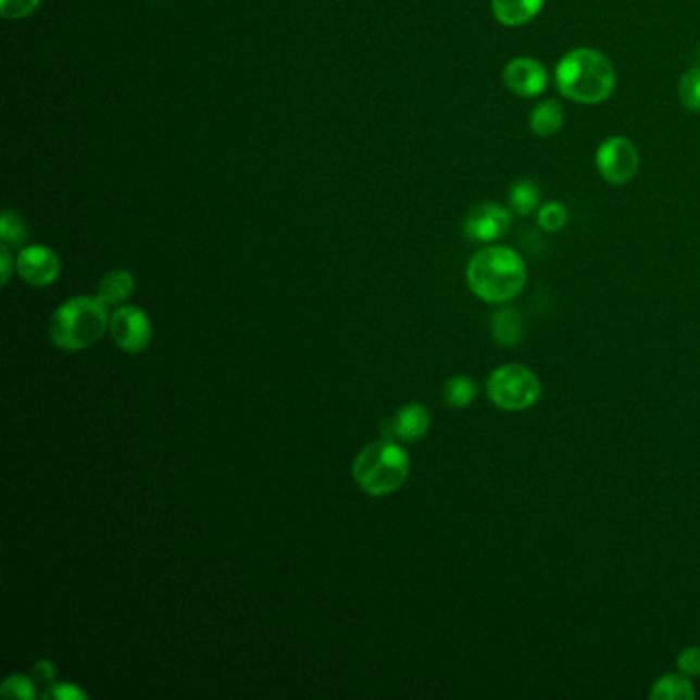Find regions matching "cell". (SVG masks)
Instances as JSON below:
<instances>
[{"mask_svg": "<svg viewBox=\"0 0 700 700\" xmlns=\"http://www.w3.org/2000/svg\"><path fill=\"white\" fill-rule=\"evenodd\" d=\"M466 282L480 300L503 304L524 290L526 263L512 247H485L468 261Z\"/></svg>", "mask_w": 700, "mask_h": 700, "instance_id": "1", "label": "cell"}, {"mask_svg": "<svg viewBox=\"0 0 700 700\" xmlns=\"http://www.w3.org/2000/svg\"><path fill=\"white\" fill-rule=\"evenodd\" d=\"M554 83L563 97L582 105L604 103L616 87V71L607 55L577 48L563 55L554 68Z\"/></svg>", "mask_w": 700, "mask_h": 700, "instance_id": "2", "label": "cell"}, {"mask_svg": "<svg viewBox=\"0 0 700 700\" xmlns=\"http://www.w3.org/2000/svg\"><path fill=\"white\" fill-rule=\"evenodd\" d=\"M110 307L99 296H76L50 318V339L60 350H87L110 329Z\"/></svg>", "mask_w": 700, "mask_h": 700, "instance_id": "3", "label": "cell"}, {"mask_svg": "<svg viewBox=\"0 0 700 700\" xmlns=\"http://www.w3.org/2000/svg\"><path fill=\"white\" fill-rule=\"evenodd\" d=\"M411 462L405 450L392 440L366 446L353 462V479L368 496H390L403 487Z\"/></svg>", "mask_w": 700, "mask_h": 700, "instance_id": "4", "label": "cell"}, {"mask_svg": "<svg viewBox=\"0 0 700 700\" xmlns=\"http://www.w3.org/2000/svg\"><path fill=\"white\" fill-rule=\"evenodd\" d=\"M487 392L493 405L503 411H524L540 399V380L535 372L522 364H505L493 370L487 380Z\"/></svg>", "mask_w": 700, "mask_h": 700, "instance_id": "5", "label": "cell"}, {"mask_svg": "<svg viewBox=\"0 0 700 700\" xmlns=\"http://www.w3.org/2000/svg\"><path fill=\"white\" fill-rule=\"evenodd\" d=\"M639 163L641 161L637 147L623 136L607 138L596 152V166L600 175L612 185H625L635 179Z\"/></svg>", "mask_w": 700, "mask_h": 700, "instance_id": "6", "label": "cell"}, {"mask_svg": "<svg viewBox=\"0 0 700 700\" xmlns=\"http://www.w3.org/2000/svg\"><path fill=\"white\" fill-rule=\"evenodd\" d=\"M113 341L128 353H142L150 346L152 325L145 311L138 307H120L110 316Z\"/></svg>", "mask_w": 700, "mask_h": 700, "instance_id": "7", "label": "cell"}, {"mask_svg": "<svg viewBox=\"0 0 700 700\" xmlns=\"http://www.w3.org/2000/svg\"><path fill=\"white\" fill-rule=\"evenodd\" d=\"M512 226V212L499 203H480L464 218V235L475 242L501 239Z\"/></svg>", "mask_w": 700, "mask_h": 700, "instance_id": "8", "label": "cell"}, {"mask_svg": "<svg viewBox=\"0 0 700 700\" xmlns=\"http://www.w3.org/2000/svg\"><path fill=\"white\" fill-rule=\"evenodd\" d=\"M15 265H17L18 276L36 288H46L54 284L60 276V259L52 249L43 245L25 247L15 259Z\"/></svg>", "mask_w": 700, "mask_h": 700, "instance_id": "9", "label": "cell"}, {"mask_svg": "<svg viewBox=\"0 0 700 700\" xmlns=\"http://www.w3.org/2000/svg\"><path fill=\"white\" fill-rule=\"evenodd\" d=\"M503 85L517 97H538L549 87V73L535 58H516L503 68Z\"/></svg>", "mask_w": 700, "mask_h": 700, "instance_id": "10", "label": "cell"}, {"mask_svg": "<svg viewBox=\"0 0 700 700\" xmlns=\"http://www.w3.org/2000/svg\"><path fill=\"white\" fill-rule=\"evenodd\" d=\"M429 429V413L420 403H409L401 407L390 422V434L401 438L403 442H417L422 440Z\"/></svg>", "mask_w": 700, "mask_h": 700, "instance_id": "11", "label": "cell"}, {"mask_svg": "<svg viewBox=\"0 0 700 700\" xmlns=\"http://www.w3.org/2000/svg\"><path fill=\"white\" fill-rule=\"evenodd\" d=\"M545 0H491L493 15L501 25L522 27L540 13Z\"/></svg>", "mask_w": 700, "mask_h": 700, "instance_id": "12", "label": "cell"}, {"mask_svg": "<svg viewBox=\"0 0 700 700\" xmlns=\"http://www.w3.org/2000/svg\"><path fill=\"white\" fill-rule=\"evenodd\" d=\"M563 122H565V111H563V105L554 99H547L530 111V129L540 138L554 136L559 129L563 128Z\"/></svg>", "mask_w": 700, "mask_h": 700, "instance_id": "13", "label": "cell"}, {"mask_svg": "<svg viewBox=\"0 0 700 700\" xmlns=\"http://www.w3.org/2000/svg\"><path fill=\"white\" fill-rule=\"evenodd\" d=\"M132 292H134V276L128 270H113L110 274H105L97 286V296L108 307H117L126 302Z\"/></svg>", "mask_w": 700, "mask_h": 700, "instance_id": "14", "label": "cell"}, {"mask_svg": "<svg viewBox=\"0 0 700 700\" xmlns=\"http://www.w3.org/2000/svg\"><path fill=\"white\" fill-rule=\"evenodd\" d=\"M493 337L499 346L503 348H514L522 341L524 335V321L522 314L517 313L512 307H503L498 313L493 314Z\"/></svg>", "mask_w": 700, "mask_h": 700, "instance_id": "15", "label": "cell"}, {"mask_svg": "<svg viewBox=\"0 0 700 700\" xmlns=\"http://www.w3.org/2000/svg\"><path fill=\"white\" fill-rule=\"evenodd\" d=\"M697 697V690L686 674H667L653 684V700H690Z\"/></svg>", "mask_w": 700, "mask_h": 700, "instance_id": "16", "label": "cell"}, {"mask_svg": "<svg viewBox=\"0 0 700 700\" xmlns=\"http://www.w3.org/2000/svg\"><path fill=\"white\" fill-rule=\"evenodd\" d=\"M510 203L520 216H530L538 210L540 203V189L533 179H520L510 189Z\"/></svg>", "mask_w": 700, "mask_h": 700, "instance_id": "17", "label": "cell"}, {"mask_svg": "<svg viewBox=\"0 0 700 700\" xmlns=\"http://www.w3.org/2000/svg\"><path fill=\"white\" fill-rule=\"evenodd\" d=\"M477 397V385L468 376H454L443 387V399L446 403L454 409H464L471 405Z\"/></svg>", "mask_w": 700, "mask_h": 700, "instance_id": "18", "label": "cell"}, {"mask_svg": "<svg viewBox=\"0 0 700 700\" xmlns=\"http://www.w3.org/2000/svg\"><path fill=\"white\" fill-rule=\"evenodd\" d=\"M0 239H2V245H7V247H21V245H25V240L29 239L27 226L17 212H13V210L2 212Z\"/></svg>", "mask_w": 700, "mask_h": 700, "instance_id": "19", "label": "cell"}, {"mask_svg": "<svg viewBox=\"0 0 700 700\" xmlns=\"http://www.w3.org/2000/svg\"><path fill=\"white\" fill-rule=\"evenodd\" d=\"M567 221H570V214H567V208L563 203H545L538 210V226L542 230H547V233H559V230H563Z\"/></svg>", "mask_w": 700, "mask_h": 700, "instance_id": "20", "label": "cell"}, {"mask_svg": "<svg viewBox=\"0 0 700 700\" xmlns=\"http://www.w3.org/2000/svg\"><path fill=\"white\" fill-rule=\"evenodd\" d=\"M678 95L688 111H700V68H690L680 78Z\"/></svg>", "mask_w": 700, "mask_h": 700, "instance_id": "21", "label": "cell"}, {"mask_svg": "<svg viewBox=\"0 0 700 700\" xmlns=\"http://www.w3.org/2000/svg\"><path fill=\"white\" fill-rule=\"evenodd\" d=\"M0 692H2V697H7V699L34 700L37 697L36 684H34V680H32V678H27V676H21V674L9 676V678L2 683Z\"/></svg>", "mask_w": 700, "mask_h": 700, "instance_id": "22", "label": "cell"}, {"mask_svg": "<svg viewBox=\"0 0 700 700\" xmlns=\"http://www.w3.org/2000/svg\"><path fill=\"white\" fill-rule=\"evenodd\" d=\"M41 0H0V13L9 21L29 17Z\"/></svg>", "mask_w": 700, "mask_h": 700, "instance_id": "23", "label": "cell"}, {"mask_svg": "<svg viewBox=\"0 0 700 700\" xmlns=\"http://www.w3.org/2000/svg\"><path fill=\"white\" fill-rule=\"evenodd\" d=\"M41 699H54V700H85L89 699L87 692H83L80 688H76L74 684H55L52 683V686L48 684L46 692L41 695Z\"/></svg>", "mask_w": 700, "mask_h": 700, "instance_id": "24", "label": "cell"}, {"mask_svg": "<svg viewBox=\"0 0 700 700\" xmlns=\"http://www.w3.org/2000/svg\"><path fill=\"white\" fill-rule=\"evenodd\" d=\"M678 667L686 676H700V647H686L678 655Z\"/></svg>", "mask_w": 700, "mask_h": 700, "instance_id": "25", "label": "cell"}, {"mask_svg": "<svg viewBox=\"0 0 700 700\" xmlns=\"http://www.w3.org/2000/svg\"><path fill=\"white\" fill-rule=\"evenodd\" d=\"M34 672H36V678L37 680H39V683H54L55 665L52 664V662H48V660H43V662H37L36 667H34Z\"/></svg>", "mask_w": 700, "mask_h": 700, "instance_id": "26", "label": "cell"}, {"mask_svg": "<svg viewBox=\"0 0 700 700\" xmlns=\"http://www.w3.org/2000/svg\"><path fill=\"white\" fill-rule=\"evenodd\" d=\"M0 265H2V284H9V277L13 272V258H11V247L2 245L0 247Z\"/></svg>", "mask_w": 700, "mask_h": 700, "instance_id": "27", "label": "cell"}]
</instances>
